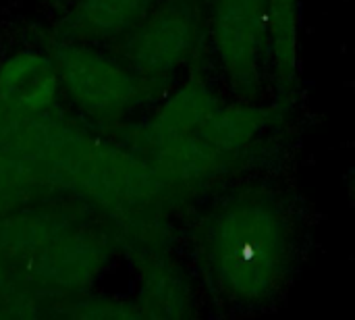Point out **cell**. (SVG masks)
Returning <instances> with one entry per match:
<instances>
[{
    "label": "cell",
    "instance_id": "cell-1",
    "mask_svg": "<svg viewBox=\"0 0 355 320\" xmlns=\"http://www.w3.org/2000/svg\"><path fill=\"white\" fill-rule=\"evenodd\" d=\"M202 252L214 289L237 304H260L289 267L287 219L266 200L231 202L208 221Z\"/></svg>",
    "mask_w": 355,
    "mask_h": 320
},
{
    "label": "cell",
    "instance_id": "cell-2",
    "mask_svg": "<svg viewBox=\"0 0 355 320\" xmlns=\"http://www.w3.org/2000/svg\"><path fill=\"white\" fill-rule=\"evenodd\" d=\"M54 60L69 94L96 117H121L139 98L137 75L102 52L83 46H62Z\"/></svg>",
    "mask_w": 355,
    "mask_h": 320
},
{
    "label": "cell",
    "instance_id": "cell-3",
    "mask_svg": "<svg viewBox=\"0 0 355 320\" xmlns=\"http://www.w3.org/2000/svg\"><path fill=\"white\" fill-rule=\"evenodd\" d=\"M198 40L200 23L191 6L171 2L150 10L133 27L125 56L141 75H166L191 56Z\"/></svg>",
    "mask_w": 355,
    "mask_h": 320
},
{
    "label": "cell",
    "instance_id": "cell-4",
    "mask_svg": "<svg viewBox=\"0 0 355 320\" xmlns=\"http://www.w3.org/2000/svg\"><path fill=\"white\" fill-rule=\"evenodd\" d=\"M60 73L56 60L40 52H21L0 67V98L4 104L37 112L48 108L58 92Z\"/></svg>",
    "mask_w": 355,
    "mask_h": 320
},
{
    "label": "cell",
    "instance_id": "cell-5",
    "mask_svg": "<svg viewBox=\"0 0 355 320\" xmlns=\"http://www.w3.org/2000/svg\"><path fill=\"white\" fill-rule=\"evenodd\" d=\"M154 6V0H81L77 25L92 35L131 31Z\"/></svg>",
    "mask_w": 355,
    "mask_h": 320
},
{
    "label": "cell",
    "instance_id": "cell-6",
    "mask_svg": "<svg viewBox=\"0 0 355 320\" xmlns=\"http://www.w3.org/2000/svg\"><path fill=\"white\" fill-rule=\"evenodd\" d=\"M268 42L275 50V67L285 83L295 75L297 10L295 0H268Z\"/></svg>",
    "mask_w": 355,
    "mask_h": 320
},
{
    "label": "cell",
    "instance_id": "cell-7",
    "mask_svg": "<svg viewBox=\"0 0 355 320\" xmlns=\"http://www.w3.org/2000/svg\"><path fill=\"white\" fill-rule=\"evenodd\" d=\"M148 306L158 317H183L189 308V289L183 275L164 264L152 273L148 281Z\"/></svg>",
    "mask_w": 355,
    "mask_h": 320
},
{
    "label": "cell",
    "instance_id": "cell-8",
    "mask_svg": "<svg viewBox=\"0 0 355 320\" xmlns=\"http://www.w3.org/2000/svg\"><path fill=\"white\" fill-rule=\"evenodd\" d=\"M352 192H354V200H355V173H354V185H352Z\"/></svg>",
    "mask_w": 355,
    "mask_h": 320
}]
</instances>
